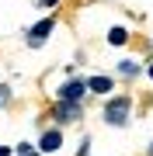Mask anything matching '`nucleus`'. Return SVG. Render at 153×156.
<instances>
[{"label":"nucleus","instance_id":"f257e3e1","mask_svg":"<svg viewBox=\"0 0 153 156\" xmlns=\"http://www.w3.org/2000/svg\"><path fill=\"white\" fill-rule=\"evenodd\" d=\"M125 118H129V97H115L111 104L104 108V122L108 125H122Z\"/></svg>","mask_w":153,"mask_h":156},{"label":"nucleus","instance_id":"f03ea898","mask_svg":"<svg viewBox=\"0 0 153 156\" xmlns=\"http://www.w3.org/2000/svg\"><path fill=\"white\" fill-rule=\"evenodd\" d=\"M84 90H87V83H84V80H70V83L59 90V101H70V104H77V101L84 97Z\"/></svg>","mask_w":153,"mask_h":156},{"label":"nucleus","instance_id":"7ed1b4c3","mask_svg":"<svg viewBox=\"0 0 153 156\" xmlns=\"http://www.w3.org/2000/svg\"><path fill=\"white\" fill-rule=\"evenodd\" d=\"M52 28H56V21H52V17H46V21H38V24H35V28H31V35H28V42H31V45L46 42V35H49Z\"/></svg>","mask_w":153,"mask_h":156},{"label":"nucleus","instance_id":"20e7f679","mask_svg":"<svg viewBox=\"0 0 153 156\" xmlns=\"http://www.w3.org/2000/svg\"><path fill=\"white\" fill-rule=\"evenodd\" d=\"M59 146H63V135H59V128H49V132L38 139V149H42V153H52V149H59Z\"/></svg>","mask_w":153,"mask_h":156},{"label":"nucleus","instance_id":"39448f33","mask_svg":"<svg viewBox=\"0 0 153 156\" xmlns=\"http://www.w3.org/2000/svg\"><path fill=\"white\" fill-rule=\"evenodd\" d=\"M87 90H94V94H111V80L108 76H91L87 80Z\"/></svg>","mask_w":153,"mask_h":156},{"label":"nucleus","instance_id":"423d86ee","mask_svg":"<svg viewBox=\"0 0 153 156\" xmlns=\"http://www.w3.org/2000/svg\"><path fill=\"white\" fill-rule=\"evenodd\" d=\"M56 118H59V122H73V118H77V104L59 101V104H56Z\"/></svg>","mask_w":153,"mask_h":156},{"label":"nucleus","instance_id":"0eeeda50","mask_svg":"<svg viewBox=\"0 0 153 156\" xmlns=\"http://www.w3.org/2000/svg\"><path fill=\"white\" fill-rule=\"evenodd\" d=\"M108 42H111V45H125V42H129V31H125V28H111V31H108Z\"/></svg>","mask_w":153,"mask_h":156},{"label":"nucleus","instance_id":"6e6552de","mask_svg":"<svg viewBox=\"0 0 153 156\" xmlns=\"http://www.w3.org/2000/svg\"><path fill=\"white\" fill-rule=\"evenodd\" d=\"M0 156H11V149H7V146H0Z\"/></svg>","mask_w":153,"mask_h":156},{"label":"nucleus","instance_id":"1a4fd4ad","mask_svg":"<svg viewBox=\"0 0 153 156\" xmlns=\"http://www.w3.org/2000/svg\"><path fill=\"white\" fill-rule=\"evenodd\" d=\"M42 4H46V7H52V4H59V0H42Z\"/></svg>","mask_w":153,"mask_h":156},{"label":"nucleus","instance_id":"9d476101","mask_svg":"<svg viewBox=\"0 0 153 156\" xmlns=\"http://www.w3.org/2000/svg\"><path fill=\"white\" fill-rule=\"evenodd\" d=\"M24 156H38V153H24Z\"/></svg>","mask_w":153,"mask_h":156},{"label":"nucleus","instance_id":"9b49d317","mask_svg":"<svg viewBox=\"0 0 153 156\" xmlns=\"http://www.w3.org/2000/svg\"><path fill=\"white\" fill-rule=\"evenodd\" d=\"M150 80H153V66H150Z\"/></svg>","mask_w":153,"mask_h":156},{"label":"nucleus","instance_id":"f8f14e48","mask_svg":"<svg viewBox=\"0 0 153 156\" xmlns=\"http://www.w3.org/2000/svg\"><path fill=\"white\" fill-rule=\"evenodd\" d=\"M150 156H153V146H150Z\"/></svg>","mask_w":153,"mask_h":156}]
</instances>
